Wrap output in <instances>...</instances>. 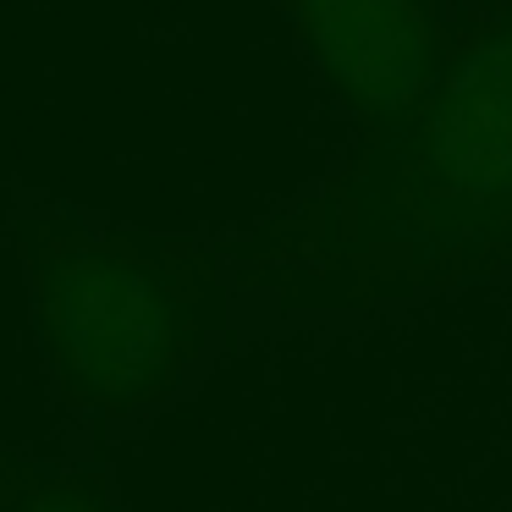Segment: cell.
<instances>
[{
    "mask_svg": "<svg viewBox=\"0 0 512 512\" xmlns=\"http://www.w3.org/2000/svg\"><path fill=\"white\" fill-rule=\"evenodd\" d=\"M0 512H116V501L89 474H45L0 452Z\"/></svg>",
    "mask_w": 512,
    "mask_h": 512,
    "instance_id": "277c9868",
    "label": "cell"
},
{
    "mask_svg": "<svg viewBox=\"0 0 512 512\" xmlns=\"http://www.w3.org/2000/svg\"><path fill=\"white\" fill-rule=\"evenodd\" d=\"M61 397L127 413L166 397L221 325L215 265L177 237L28 215L12 226Z\"/></svg>",
    "mask_w": 512,
    "mask_h": 512,
    "instance_id": "7a4b0ae2",
    "label": "cell"
},
{
    "mask_svg": "<svg viewBox=\"0 0 512 512\" xmlns=\"http://www.w3.org/2000/svg\"><path fill=\"white\" fill-rule=\"evenodd\" d=\"M254 254L347 292L512 259V12L457 0V45L408 116L364 127L336 177Z\"/></svg>",
    "mask_w": 512,
    "mask_h": 512,
    "instance_id": "6da1fadb",
    "label": "cell"
},
{
    "mask_svg": "<svg viewBox=\"0 0 512 512\" xmlns=\"http://www.w3.org/2000/svg\"><path fill=\"white\" fill-rule=\"evenodd\" d=\"M479 6H507V12H512V0H479Z\"/></svg>",
    "mask_w": 512,
    "mask_h": 512,
    "instance_id": "5b68a950",
    "label": "cell"
},
{
    "mask_svg": "<svg viewBox=\"0 0 512 512\" xmlns=\"http://www.w3.org/2000/svg\"><path fill=\"white\" fill-rule=\"evenodd\" d=\"M358 127L408 116L457 45V0H276Z\"/></svg>",
    "mask_w": 512,
    "mask_h": 512,
    "instance_id": "3957f363",
    "label": "cell"
}]
</instances>
